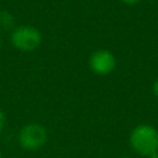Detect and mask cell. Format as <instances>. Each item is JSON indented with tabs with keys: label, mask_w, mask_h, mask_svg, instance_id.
I'll list each match as a JSON object with an SVG mask.
<instances>
[{
	"label": "cell",
	"mask_w": 158,
	"mask_h": 158,
	"mask_svg": "<svg viewBox=\"0 0 158 158\" xmlns=\"http://www.w3.org/2000/svg\"><path fill=\"white\" fill-rule=\"evenodd\" d=\"M130 144L139 156L152 158L158 153V130L151 125H138L130 133Z\"/></svg>",
	"instance_id": "cell-1"
},
{
	"label": "cell",
	"mask_w": 158,
	"mask_h": 158,
	"mask_svg": "<svg viewBox=\"0 0 158 158\" xmlns=\"http://www.w3.org/2000/svg\"><path fill=\"white\" fill-rule=\"evenodd\" d=\"M12 46L21 52H32L42 43V33L31 25H20L14 27L10 35Z\"/></svg>",
	"instance_id": "cell-2"
},
{
	"label": "cell",
	"mask_w": 158,
	"mask_h": 158,
	"mask_svg": "<svg viewBox=\"0 0 158 158\" xmlns=\"http://www.w3.org/2000/svg\"><path fill=\"white\" fill-rule=\"evenodd\" d=\"M48 139V133L44 126L30 122L22 126L17 135L19 144L26 151H36L42 148Z\"/></svg>",
	"instance_id": "cell-3"
},
{
	"label": "cell",
	"mask_w": 158,
	"mask_h": 158,
	"mask_svg": "<svg viewBox=\"0 0 158 158\" xmlns=\"http://www.w3.org/2000/svg\"><path fill=\"white\" fill-rule=\"evenodd\" d=\"M89 68L98 75H109L116 68V58L109 49H96L89 57Z\"/></svg>",
	"instance_id": "cell-4"
},
{
	"label": "cell",
	"mask_w": 158,
	"mask_h": 158,
	"mask_svg": "<svg viewBox=\"0 0 158 158\" xmlns=\"http://www.w3.org/2000/svg\"><path fill=\"white\" fill-rule=\"evenodd\" d=\"M15 26V17L7 10H0V28L10 30Z\"/></svg>",
	"instance_id": "cell-5"
},
{
	"label": "cell",
	"mask_w": 158,
	"mask_h": 158,
	"mask_svg": "<svg viewBox=\"0 0 158 158\" xmlns=\"http://www.w3.org/2000/svg\"><path fill=\"white\" fill-rule=\"evenodd\" d=\"M5 123H6V116H5L4 111H2V110H0V132L4 130Z\"/></svg>",
	"instance_id": "cell-6"
},
{
	"label": "cell",
	"mask_w": 158,
	"mask_h": 158,
	"mask_svg": "<svg viewBox=\"0 0 158 158\" xmlns=\"http://www.w3.org/2000/svg\"><path fill=\"white\" fill-rule=\"evenodd\" d=\"M152 91H153V95L158 99V79L154 80V83L152 85Z\"/></svg>",
	"instance_id": "cell-7"
},
{
	"label": "cell",
	"mask_w": 158,
	"mask_h": 158,
	"mask_svg": "<svg viewBox=\"0 0 158 158\" xmlns=\"http://www.w3.org/2000/svg\"><path fill=\"white\" fill-rule=\"evenodd\" d=\"M120 1H122V2L126 4V5H136V4L139 2L141 0H120Z\"/></svg>",
	"instance_id": "cell-8"
},
{
	"label": "cell",
	"mask_w": 158,
	"mask_h": 158,
	"mask_svg": "<svg viewBox=\"0 0 158 158\" xmlns=\"http://www.w3.org/2000/svg\"><path fill=\"white\" fill-rule=\"evenodd\" d=\"M1 44H2V38H1V33H0V48H1Z\"/></svg>",
	"instance_id": "cell-9"
},
{
	"label": "cell",
	"mask_w": 158,
	"mask_h": 158,
	"mask_svg": "<svg viewBox=\"0 0 158 158\" xmlns=\"http://www.w3.org/2000/svg\"><path fill=\"white\" fill-rule=\"evenodd\" d=\"M152 158H158V153H157V154H154V156H153Z\"/></svg>",
	"instance_id": "cell-10"
},
{
	"label": "cell",
	"mask_w": 158,
	"mask_h": 158,
	"mask_svg": "<svg viewBox=\"0 0 158 158\" xmlns=\"http://www.w3.org/2000/svg\"><path fill=\"white\" fill-rule=\"evenodd\" d=\"M122 158H131V157H122Z\"/></svg>",
	"instance_id": "cell-11"
},
{
	"label": "cell",
	"mask_w": 158,
	"mask_h": 158,
	"mask_svg": "<svg viewBox=\"0 0 158 158\" xmlns=\"http://www.w3.org/2000/svg\"><path fill=\"white\" fill-rule=\"evenodd\" d=\"M0 158H1V152H0Z\"/></svg>",
	"instance_id": "cell-12"
}]
</instances>
